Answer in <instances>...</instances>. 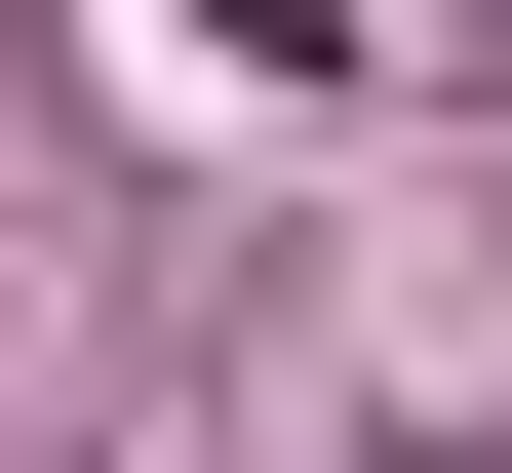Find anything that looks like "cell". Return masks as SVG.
Here are the masks:
<instances>
[{"instance_id":"6da1fadb","label":"cell","mask_w":512,"mask_h":473,"mask_svg":"<svg viewBox=\"0 0 512 473\" xmlns=\"http://www.w3.org/2000/svg\"><path fill=\"white\" fill-rule=\"evenodd\" d=\"M197 40H237V79H355V0H197Z\"/></svg>"}]
</instances>
